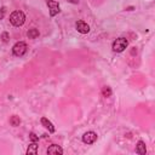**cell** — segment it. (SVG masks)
Returning <instances> with one entry per match:
<instances>
[{"mask_svg": "<svg viewBox=\"0 0 155 155\" xmlns=\"http://www.w3.org/2000/svg\"><path fill=\"white\" fill-rule=\"evenodd\" d=\"M27 50H28L27 44L23 42V41H18V42H16V44L13 45V47H12V52H13V54H15V56H18V57H22L23 54H25Z\"/></svg>", "mask_w": 155, "mask_h": 155, "instance_id": "7a4b0ae2", "label": "cell"}, {"mask_svg": "<svg viewBox=\"0 0 155 155\" xmlns=\"http://www.w3.org/2000/svg\"><path fill=\"white\" fill-rule=\"evenodd\" d=\"M47 6L50 7V16L54 17L58 12H59V4L57 1H52V0H47Z\"/></svg>", "mask_w": 155, "mask_h": 155, "instance_id": "5b68a950", "label": "cell"}, {"mask_svg": "<svg viewBox=\"0 0 155 155\" xmlns=\"http://www.w3.org/2000/svg\"><path fill=\"white\" fill-rule=\"evenodd\" d=\"M5 12H6V7H1V8H0V19H2V18H4Z\"/></svg>", "mask_w": 155, "mask_h": 155, "instance_id": "2e32d148", "label": "cell"}, {"mask_svg": "<svg viewBox=\"0 0 155 155\" xmlns=\"http://www.w3.org/2000/svg\"><path fill=\"white\" fill-rule=\"evenodd\" d=\"M47 154H50V155H53V154H56V155H58V154H63V149H62L59 145H57V144H52V145L48 147V149H47Z\"/></svg>", "mask_w": 155, "mask_h": 155, "instance_id": "52a82bcc", "label": "cell"}, {"mask_svg": "<svg viewBox=\"0 0 155 155\" xmlns=\"http://www.w3.org/2000/svg\"><path fill=\"white\" fill-rule=\"evenodd\" d=\"M36 153H38V144H36V142H33V143L28 147L27 154H36Z\"/></svg>", "mask_w": 155, "mask_h": 155, "instance_id": "8fae6325", "label": "cell"}, {"mask_svg": "<svg viewBox=\"0 0 155 155\" xmlns=\"http://www.w3.org/2000/svg\"><path fill=\"white\" fill-rule=\"evenodd\" d=\"M75 28H76V30H78L79 33H81V34H87V33L90 31L88 24L85 23L84 21H78V22L75 23Z\"/></svg>", "mask_w": 155, "mask_h": 155, "instance_id": "8992f818", "label": "cell"}, {"mask_svg": "<svg viewBox=\"0 0 155 155\" xmlns=\"http://www.w3.org/2000/svg\"><path fill=\"white\" fill-rule=\"evenodd\" d=\"M41 124H42L44 127H46V128L48 130V132H51V133L54 132V127H53L52 122H51L50 120H47L46 117H41Z\"/></svg>", "mask_w": 155, "mask_h": 155, "instance_id": "ba28073f", "label": "cell"}, {"mask_svg": "<svg viewBox=\"0 0 155 155\" xmlns=\"http://www.w3.org/2000/svg\"><path fill=\"white\" fill-rule=\"evenodd\" d=\"M10 124L12 125V126H19V124H21V119L18 117V116H16V115H13L11 119H10Z\"/></svg>", "mask_w": 155, "mask_h": 155, "instance_id": "4fadbf2b", "label": "cell"}, {"mask_svg": "<svg viewBox=\"0 0 155 155\" xmlns=\"http://www.w3.org/2000/svg\"><path fill=\"white\" fill-rule=\"evenodd\" d=\"M69 2H71V4H78L79 2V0H68Z\"/></svg>", "mask_w": 155, "mask_h": 155, "instance_id": "e0dca14e", "label": "cell"}, {"mask_svg": "<svg viewBox=\"0 0 155 155\" xmlns=\"http://www.w3.org/2000/svg\"><path fill=\"white\" fill-rule=\"evenodd\" d=\"M29 138L31 139V142H38V140H39V137H38L35 133H33V132L29 134Z\"/></svg>", "mask_w": 155, "mask_h": 155, "instance_id": "9a60e30c", "label": "cell"}, {"mask_svg": "<svg viewBox=\"0 0 155 155\" xmlns=\"http://www.w3.org/2000/svg\"><path fill=\"white\" fill-rule=\"evenodd\" d=\"M1 39H2V41H4V42H7V41H8V39H10V35H8V33L4 31V33L1 34Z\"/></svg>", "mask_w": 155, "mask_h": 155, "instance_id": "5bb4252c", "label": "cell"}, {"mask_svg": "<svg viewBox=\"0 0 155 155\" xmlns=\"http://www.w3.org/2000/svg\"><path fill=\"white\" fill-rule=\"evenodd\" d=\"M128 42L125 38H119L113 42V51L114 52H122L127 47Z\"/></svg>", "mask_w": 155, "mask_h": 155, "instance_id": "3957f363", "label": "cell"}, {"mask_svg": "<svg viewBox=\"0 0 155 155\" xmlns=\"http://www.w3.org/2000/svg\"><path fill=\"white\" fill-rule=\"evenodd\" d=\"M102 94H103V97H105V98L110 97V96H111V90H110V87H109V86H104V87L102 88Z\"/></svg>", "mask_w": 155, "mask_h": 155, "instance_id": "7c38bea8", "label": "cell"}, {"mask_svg": "<svg viewBox=\"0 0 155 155\" xmlns=\"http://www.w3.org/2000/svg\"><path fill=\"white\" fill-rule=\"evenodd\" d=\"M82 140L86 144H92V143H94L97 140V133L93 132V131H88L82 136Z\"/></svg>", "mask_w": 155, "mask_h": 155, "instance_id": "277c9868", "label": "cell"}, {"mask_svg": "<svg viewBox=\"0 0 155 155\" xmlns=\"http://www.w3.org/2000/svg\"><path fill=\"white\" fill-rule=\"evenodd\" d=\"M136 153L140 154V155H144L147 153V148H145V143L143 140H139L136 145Z\"/></svg>", "mask_w": 155, "mask_h": 155, "instance_id": "9c48e42d", "label": "cell"}, {"mask_svg": "<svg viewBox=\"0 0 155 155\" xmlns=\"http://www.w3.org/2000/svg\"><path fill=\"white\" fill-rule=\"evenodd\" d=\"M24 21H25V15L22 11H13L10 16V22L15 27L22 25L24 23Z\"/></svg>", "mask_w": 155, "mask_h": 155, "instance_id": "6da1fadb", "label": "cell"}, {"mask_svg": "<svg viewBox=\"0 0 155 155\" xmlns=\"http://www.w3.org/2000/svg\"><path fill=\"white\" fill-rule=\"evenodd\" d=\"M27 36H28L29 39H36V38L39 36V30H38V29H35V28H31V29H29V30H28Z\"/></svg>", "mask_w": 155, "mask_h": 155, "instance_id": "30bf717a", "label": "cell"}]
</instances>
